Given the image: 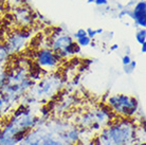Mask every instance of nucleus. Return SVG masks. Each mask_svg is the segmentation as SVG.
Listing matches in <instances>:
<instances>
[{
  "instance_id": "nucleus-1",
  "label": "nucleus",
  "mask_w": 146,
  "mask_h": 145,
  "mask_svg": "<svg viewBox=\"0 0 146 145\" xmlns=\"http://www.w3.org/2000/svg\"><path fill=\"white\" fill-rule=\"evenodd\" d=\"M138 118H117L98 134L94 145H135L138 143Z\"/></svg>"
},
{
  "instance_id": "nucleus-2",
  "label": "nucleus",
  "mask_w": 146,
  "mask_h": 145,
  "mask_svg": "<svg viewBox=\"0 0 146 145\" xmlns=\"http://www.w3.org/2000/svg\"><path fill=\"white\" fill-rule=\"evenodd\" d=\"M71 125L69 121L62 119L48 120L44 125L30 130L19 145H70L67 130Z\"/></svg>"
},
{
  "instance_id": "nucleus-3",
  "label": "nucleus",
  "mask_w": 146,
  "mask_h": 145,
  "mask_svg": "<svg viewBox=\"0 0 146 145\" xmlns=\"http://www.w3.org/2000/svg\"><path fill=\"white\" fill-rule=\"evenodd\" d=\"M66 80L57 72L48 73L41 77L39 82L35 83L27 93L35 98L38 104L47 105L49 101H53L58 96L65 87Z\"/></svg>"
},
{
  "instance_id": "nucleus-4",
  "label": "nucleus",
  "mask_w": 146,
  "mask_h": 145,
  "mask_svg": "<svg viewBox=\"0 0 146 145\" xmlns=\"http://www.w3.org/2000/svg\"><path fill=\"white\" fill-rule=\"evenodd\" d=\"M105 103L115 116L126 119L137 118L140 109L139 101L137 98L125 93H115L109 95Z\"/></svg>"
},
{
  "instance_id": "nucleus-5",
  "label": "nucleus",
  "mask_w": 146,
  "mask_h": 145,
  "mask_svg": "<svg viewBox=\"0 0 146 145\" xmlns=\"http://www.w3.org/2000/svg\"><path fill=\"white\" fill-rule=\"evenodd\" d=\"M32 36H33V30L22 29V28L14 30L10 34L5 35L3 45L10 56L20 54L23 51H26Z\"/></svg>"
},
{
  "instance_id": "nucleus-6",
  "label": "nucleus",
  "mask_w": 146,
  "mask_h": 145,
  "mask_svg": "<svg viewBox=\"0 0 146 145\" xmlns=\"http://www.w3.org/2000/svg\"><path fill=\"white\" fill-rule=\"evenodd\" d=\"M33 59L34 65L47 73L56 72V70L58 69L60 63H62L57 54L53 52L51 48L37 49L34 52Z\"/></svg>"
},
{
  "instance_id": "nucleus-7",
  "label": "nucleus",
  "mask_w": 146,
  "mask_h": 145,
  "mask_svg": "<svg viewBox=\"0 0 146 145\" xmlns=\"http://www.w3.org/2000/svg\"><path fill=\"white\" fill-rule=\"evenodd\" d=\"M14 19L19 28L28 29L37 19V12L35 13L29 7L20 5L14 10Z\"/></svg>"
},
{
  "instance_id": "nucleus-8",
  "label": "nucleus",
  "mask_w": 146,
  "mask_h": 145,
  "mask_svg": "<svg viewBox=\"0 0 146 145\" xmlns=\"http://www.w3.org/2000/svg\"><path fill=\"white\" fill-rule=\"evenodd\" d=\"M74 39L73 37L69 34H56V33H52V35L50 36L49 43H50V48H51L53 52L58 53L59 51L64 50L66 47H68L70 44H72Z\"/></svg>"
},
{
  "instance_id": "nucleus-9",
  "label": "nucleus",
  "mask_w": 146,
  "mask_h": 145,
  "mask_svg": "<svg viewBox=\"0 0 146 145\" xmlns=\"http://www.w3.org/2000/svg\"><path fill=\"white\" fill-rule=\"evenodd\" d=\"M131 19L141 29L146 27V1L140 0L131 9Z\"/></svg>"
},
{
  "instance_id": "nucleus-10",
  "label": "nucleus",
  "mask_w": 146,
  "mask_h": 145,
  "mask_svg": "<svg viewBox=\"0 0 146 145\" xmlns=\"http://www.w3.org/2000/svg\"><path fill=\"white\" fill-rule=\"evenodd\" d=\"M12 111H13V110L5 106L4 101L2 100V98L0 96V118H1V120L4 119V118H7V116H10Z\"/></svg>"
},
{
  "instance_id": "nucleus-11",
  "label": "nucleus",
  "mask_w": 146,
  "mask_h": 145,
  "mask_svg": "<svg viewBox=\"0 0 146 145\" xmlns=\"http://www.w3.org/2000/svg\"><path fill=\"white\" fill-rule=\"evenodd\" d=\"M135 40L139 43L140 45L146 43V30L145 29H141L140 28L137 33H135Z\"/></svg>"
},
{
  "instance_id": "nucleus-12",
  "label": "nucleus",
  "mask_w": 146,
  "mask_h": 145,
  "mask_svg": "<svg viewBox=\"0 0 146 145\" xmlns=\"http://www.w3.org/2000/svg\"><path fill=\"white\" fill-rule=\"evenodd\" d=\"M76 44L80 46V48H85V47H88V46H90L92 40L89 38L88 36H85L83 38H80V39H76Z\"/></svg>"
},
{
  "instance_id": "nucleus-13",
  "label": "nucleus",
  "mask_w": 146,
  "mask_h": 145,
  "mask_svg": "<svg viewBox=\"0 0 146 145\" xmlns=\"http://www.w3.org/2000/svg\"><path fill=\"white\" fill-rule=\"evenodd\" d=\"M135 67H137V62H135V61H131L129 65L123 66V69H124V72L129 75V74H131V73L135 71Z\"/></svg>"
},
{
  "instance_id": "nucleus-14",
  "label": "nucleus",
  "mask_w": 146,
  "mask_h": 145,
  "mask_svg": "<svg viewBox=\"0 0 146 145\" xmlns=\"http://www.w3.org/2000/svg\"><path fill=\"white\" fill-rule=\"evenodd\" d=\"M87 36V32H86V30L85 29H78L76 32L74 33L72 35L73 39H80V38H83V37Z\"/></svg>"
},
{
  "instance_id": "nucleus-15",
  "label": "nucleus",
  "mask_w": 146,
  "mask_h": 145,
  "mask_svg": "<svg viewBox=\"0 0 146 145\" xmlns=\"http://www.w3.org/2000/svg\"><path fill=\"white\" fill-rule=\"evenodd\" d=\"M86 32H87V36L90 38L91 40H93L96 37V33H95V30L92 29V28H88L86 29Z\"/></svg>"
},
{
  "instance_id": "nucleus-16",
  "label": "nucleus",
  "mask_w": 146,
  "mask_h": 145,
  "mask_svg": "<svg viewBox=\"0 0 146 145\" xmlns=\"http://www.w3.org/2000/svg\"><path fill=\"white\" fill-rule=\"evenodd\" d=\"M132 59H131V57H130V55H124V56L122 57V64H123V66L129 65Z\"/></svg>"
},
{
  "instance_id": "nucleus-17",
  "label": "nucleus",
  "mask_w": 146,
  "mask_h": 145,
  "mask_svg": "<svg viewBox=\"0 0 146 145\" xmlns=\"http://www.w3.org/2000/svg\"><path fill=\"white\" fill-rule=\"evenodd\" d=\"M94 3L96 5H99V7H101V5H107L108 4V0H94Z\"/></svg>"
},
{
  "instance_id": "nucleus-18",
  "label": "nucleus",
  "mask_w": 146,
  "mask_h": 145,
  "mask_svg": "<svg viewBox=\"0 0 146 145\" xmlns=\"http://www.w3.org/2000/svg\"><path fill=\"white\" fill-rule=\"evenodd\" d=\"M80 75L74 76V77H73V80H72V86H74V87L77 86V85L80 84Z\"/></svg>"
},
{
  "instance_id": "nucleus-19",
  "label": "nucleus",
  "mask_w": 146,
  "mask_h": 145,
  "mask_svg": "<svg viewBox=\"0 0 146 145\" xmlns=\"http://www.w3.org/2000/svg\"><path fill=\"white\" fill-rule=\"evenodd\" d=\"M115 50H119V45L117 44L111 45V47H110V51H115Z\"/></svg>"
},
{
  "instance_id": "nucleus-20",
  "label": "nucleus",
  "mask_w": 146,
  "mask_h": 145,
  "mask_svg": "<svg viewBox=\"0 0 146 145\" xmlns=\"http://www.w3.org/2000/svg\"><path fill=\"white\" fill-rule=\"evenodd\" d=\"M141 52H142L143 54H145L146 53V43L141 45Z\"/></svg>"
},
{
  "instance_id": "nucleus-21",
  "label": "nucleus",
  "mask_w": 146,
  "mask_h": 145,
  "mask_svg": "<svg viewBox=\"0 0 146 145\" xmlns=\"http://www.w3.org/2000/svg\"><path fill=\"white\" fill-rule=\"evenodd\" d=\"M95 33H96V36H98V35H102L103 33H104V30H103L102 28H99V29L95 30Z\"/></svg>"
},
{
  "instance_id": "nucleus-22",
  "label": "nucleus",
  "mask_w": 146,
  "mask_h": 145,
  "mask_svg": "<svg viewBox=\"0 0 146 145\" xmlns=\"http://www.w3.org/2000/svg\"><path fill=\"white\" fill-rule=\"evenodd\" d=\"M125 52H126L125 55H130V47L129 46H127V47L125 48Z\"/></svg>"
},
{
  "instance_id": "nucleus-23",
  "label": "nucleus",
  "mask_w": 146,
  "mask_h": 145,
  "mask_svg": "<svg viewBox=\"0 0 146 145\" xmlns=\"http://www.w3.org/2000/svg\"><path fill=\"white\" fill-rule=\"evenodd\" d=\"M88 3H94V0H87Z\"/></svg>"
},
{
  "instance_id": "nucleus-24",
  "label": "nucleus",
  "mask_w": 146,
  "mask_h": 145,
  "mask_svg": "<svg viewBox=\"0 0 146 145\" xmlns=\"http://www.w3.org/2000/svg\"><path fill=\"white\" fill-rule=\"evenodd\" d=\"M0 121H1V118H0ZM0 128H1V124H0Z\"/></svg>"
}]
</instances>
